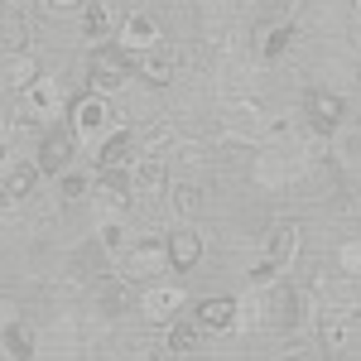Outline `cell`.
Segmentation results:
<instances>
[{"label": "cell", "instance_id": "obj_1", "mask_svg": "<svg viewBox=\"0 0 361 361\" xmlns=\"http://www.w3.org/2000/svg\"><path fill=\"white\" fill-rule=\"evenodd\" d=\"M135 63L140 58L126 54L121 44H116V49H97L92 63H87V82H92V92H102V97H116V92L126 87V73H130Z\"/></svg>", "mask_w": 361, "mask_h": 361}, {"label": "cell", "instance_id": "obj_2", "mask_svg": "<svg viewBox=\"0 0 361 361\" xmlns=\"http://www.w3.org/2000/svg\"><path fill=\"white\" fill-rule=\"evenodd\" d=\"M183 304H188V289L173 284V279H149L145 294H140V313H145L149 323H173V318L183 313Z\"/></svg>", "mask_w": 361, "mask_h": 361}, {"label": "cell", "instance_id": "obj_3", "mask_svg": "<svg viewBox=\"0 0 361 361\" xmlns=\"http://www.w3.org/2000/svg\"><path fill=\"white\" fill-rule=\"evenodd\" d=\"M164 265H173L169 260V241H135V246L121 250V275L126 279H159L164 275Z\"/></svg>", "mask_w": 361, "mask_h": 361}, {"label": "cell", "instance_id": "obj_4", "mask_svg": "<svg viewBox=\"0 0 361 361\" xmlns=\"http://www.w3.org/2000/svg\"><path fill=\"white\" fill-rule=\"evenodd\" d=\"M121 25H126V5L121 0H92V5H82V39L87 44L116 39Z\"/></svg>", "mask_w": 361, "mask_h": 361}, {"label": "cell", "instance_id": "obj_5", "mask_svg": "<svg viewBox=\"0 0 361 361\" xmlns=\"http://www.w3.org/2000/svg\"><path fill=\"white\" fill-rule=\"evenodd\" d=\"M289 178H299V159H294V149L270 145V149L255 154V183H260V188H284Z\"/></svg>", "mask_w": 361, "mask_h": 361}, {"label": "cell", "instance_id": "obj_6", "mask_svg": "<svg viewBox=\"0 0 361 361\" xmlns=\"http://www.w3.org/2000/svg\"><path fill=\"white\" fill-rule=\"evenodd\" d=\"M20 106H25V116L44 121V126L58 121V116H63V82H58V78H39L29 92H20Z\"/></svg>", "mask_w": 361, "mask_h": 361}, {"label": "cell", "instance_id": "obj_7", "mask_svg": "<svg viewBox=\"0 0 361 361\" xmlns=\"http://www.w3.org/2000/svg\"><path fill=\"white\" fill-rule=\"evenodd\" d=\"M342 97H333V92H308L304 97V121H308V130L313 135H337V126H342Z\"/></svg>", "mask_w": 361, "mask_h": 361}, {"label": "cell", "instance_id": "obj_8", "mask_svg": "<svg viewBox=\"0 0 361 361\" xmlns=\"http://www.w3.org/2000/svg\"><path fill=\"white\" fill-rule=\"evenodd\" d=\"M73 154H78V130H49V135H39V164L44 173H68L73 169Z\"/></svg>", "mask_w": 361, "mask_h": 361}, {"label": "cell", "instance_id": "obj_9", "mask_svg": "<svg viewBox=\"0 0 361 361\" xmlns=\"http://www.w3.org/2000/svg\"><path fill=\"white\" fill-rule=\"evenodd\" d=\"M106 121H111L106 97H102V92H92V97L78 102V111H73V130H78V140H106V135H111V130H106Z\"/></svg>", "mask_w": 361, "mask_h": 361}, {"label": "cell", "instance_id": "obj_10", "mask_svg": "<svg viewBox=\"0 0 361 361\" xmlns=\"http://www.w3.org/2000/svg\"><path fill=\"white\" fill-rule=\"evenodd\" d=\"M197 323L207 328V333H241V299H202L197 304Z\"/></svg>", "mask_w": 361, "mask_h": 361}, {"label": "cell", "instance_id": "obj_11", "mask_svg": "<svg viewBox=\"0 0 361 361\" xmlns=\"http://www.w3.org/2000/svg\"><path fill=\"white\" fill-rule=\"evenodd\" d=\"M116 44L126 49V54H149L154 44H159V20L154 15H126V25H121V34H116Z\"/></svg>", "mask_w": 361, "mask_h": 361}, {"label": "cell", "instance_id": "obj_12", "mask_svg": "<svg viewBox=\"0 0 361 361\" xmlns=\"http://www.w3.org/2000/svg\"><path fill=\"white\" fill-rule=\"evenodd\" d=\"M299 246H304L299 222H275V226H270V241H265V260L279 265V270H289V265H294V255H299Z\"/></svg>", "mask_w": 361, "mask_h": 361}, {"label": "cell", "instance_id": "obj_13", "mask_svg": "<svg viewBox=\"0 0 361 361\" xmlns=\"http://www.w3.org/2000/svg\"><path fill=\"white\" fill-rule=\"evenodd\" d=\"M260 126H265V116H260L255 102H226V116H222L226 140H255Z\"/></svg>", "mask_w": 361, "mask_h": 361}, {"label": "cell", "instance_id": "obj_14", "mask_svg": "<svg viewBox=\"0 0 361 361\" xmlns=\"http://www.w3.org/2000/svg\"><path fill=\"white\" fill-rule=\"evenodd\" d=\"M39 178H44V164L39 159H10L5 164V202H25Z\"/></svg>", "mask_w": 361, "mask_h": 361}, {"label": "cell", "instance_id": "obj_15", "mask_svg": "<svg viewBox=\"0 0 361 361\" xmlns=\"http://www.w3.org/2000/svg\"><path fill=\"white\" fill-rule=\"evenodd\" d=\"M169 260H173V270H193L197 260H202V231L197 226H173L169 231Z\"/></svg>", "mask_w": 361, "mask_h": 361}, {"label": "cell", "instance_id": "obj_16", "mask_svg": "<svg viewBox=\"0 0 361 361\" xmlns=\"http://www.w3.org/2000/svg\"><path fill=\"white\" fill-rule=\"evenodd\" d=\"M135 68H140V78H145L149 87H169L173 78H178V54H173V49H159V44H154L149 54H140Z\"/></svg>", "mask_w": 361, "mask_h": 361}, {"label": "cell", "instance_id": "obj_17", "mask_svg": "<svg viewBox=\"0 0 361 361\" xmlns=\"http://www.w3.org/2000/svg\"><path fill=\"white\" fill-rule=\"evenodd\" d=\"M135 164V135L130 130H111L97 145V169H130Z\"/></svg>", "mask_w": 361, "mask_h": 361}, {"label": "cell", "instance_id": "obj_18", "mask_svg": "<svg viewBox=\"0 0 361 361\" xmlns=\"http://www.w3.org/2000/svg\"><path fill=\"white\" fill-rule=\"evenodd\" d=\"M130 188H135V197H145V202H154V197L164 193V164L154 159V154H145L135 169H130Z\"/></svg>", "mask_w": 361, "mask_h": 361}, {"label": "cell", "instance_id": "obj_19", "mask_svg": "<svg viewBox=\"0 0 361 361\" xmlns=\"http://www.w3.org/2000/svg\"><path fill=\"white\" fill-rule=\"evenodd\" d=\"M39 78H44V73H39V63H34V54H29V49H25V54H5V87H10L15 97H20V92H29Z\"/></svg>", "mask_w": 361, "mask_h": 361}, {"label": "cell", "instance_id": "obj_20", "mask_svg": "<svg viewBox=\"0 0 361 361\" xmlns=\"http://www.w3.org/2000/svg\"><path fill=\"white\" fill-rule=\"evenodd\" d=\"M169 202H173V212L188 222V217H197V212L207 207V188H202L197 178H178V183L169 188Z\"/></svg>", "mask_w": 361, "mask_h": 361}, {"label": "cell", "instance_id": "obj_21", "mask_svg": "<svg viewBox=\"0 0 361 361\" xmlns=\"http://www.w3.org/2000/svg\"><path fill=\"white\" fill-rule=\"evenodd\" d=\"M92 304L102 308L106 318H116V313H126V308L140 304V299H130V289H126L121 279H97V284H92Z\"/></svg>", "mask_w": 361, "mask_h": 361}, {"label": "cell", "instance_id": "obj_22", "mask_svg": "<svg viewBox=\"0 0 361 361\" xmlns=\"http://www.w3.org/2000/svg\"><path fill=\"white\" fill-rule=\"evenodd\" d=\"M202 323L197 318H173L169 323V337H164V352H173V357H183V352H197V342H202Z\"/></svg>", "mask_w": 361, "mask_h": 361}, {"label": "cell", "instance_id": "obj_23", "mask_svg": "<svg viewBox=\"0 0 361 361\" xmlns=\"http://www.w3.org/2000/svg\"><path fill=\"white\" fill-rule=\"evenodd\" d=\"M29 34H34L29 15L20 10V5H10V15H5V29H0V44H5V54H25V49H29Z\"/></svg>", "mask_w": 361, "mask_h": 361}, {"label": "cell", "instance_id": "obj_24", "mask_svg": "<svg viewBox=\"0 0 361 361\" xmlns=\"http://www.w3.org/2000/svg\"><path fill=\"white\" fill-rule=\"evenodd\" d=\"M0 357H5V361L34 357V337H29V328H20V318H5V333H0Z\"/></svg>", "mask_w": 361, "mask_h": 361}, {"label": "cell", "instance_id": "obj_25", "mask_svg": "<svg viewBox=\"0 0 361 361\" xmlns=\"http://www.w3.org/2000/svg\"><path fill=\"white\" fill-rule=\"evenodd\" d=\"M294 39H299V25H275L265 39H260V58H265V63H279V58L289 54Z\"/></svg>", "mask_w": 361, "mask_h": 361}, {"label": "cell", "instance_id": "obj_26", "mask_svg": "<svg viewBox=\"0 0 361 361\" xmlns=\"http://www.w3.org/2000/svg\"><path fill=\"white\" fill-rule=\"evenodd\" d=\"M126 236H130V231H126V217H121V212L102 217V226H97V246L106 250V255H121V250H126Z\"/></svg>", "mask_w": 361, "mask_h": 361}, {"label": "cell", "instance_id": "obj_27", "mask_svg": "<svg viewBox=\"0 0 361 361\" xmlns=\"http://www.w3.org/2000/svg\"><path fill=\"white\" fill-rule=\"evenodd\" d=\"M92 188H97V178H92V173H82V169L58 173V193H63V202H78V197H87Z\"/></svg>", "mask_w": 361, "mask_h": 361}, {"label": "cell", "instance_id": "obj_28", "mask_svg": "<svg viewBox=\"0 0 361 361\" xmlns=\"http://www.w3.org/2000/svg\"><path fill=\"white\" fill-rule=\"evenodd\" d=\"M333 265H337V275H361V241H337Z\"/></svg>", "mask_w": 361, "mask_h": 361}, {"label": "cell", "instance_id": "obj_29", "mask_svg": "<svg viewBox=\"0 0 361 361\" xmlns=\"http://www.w3.org/2000/svg\"><path fill=\"white\" fill-rule=\"evenodd\" d=\"M337 159H342L347 169H357V164H361V130H352V135L337 140Z\"/></svg>", "mask_w": 361, "mask_h": 361}, {"label": "cell", "instance_id": "obj_30", "mask_svg": "<svg viewBox=\"0 0 361 361\" xmlns=\"http://www.w3.org/2000/svg\"><path fill=\"white\" fill-rule=\"evenodd\" d=\"M169 140H173V126H154V130L145 135V154H159Z\"/></svg>", "mask_w": 361, "mask_h": 361}, {"label": "cell", "instance_id": "obj_31", "mask_svg": "<svg viewBox=\"0 0 361 361\" xmlns=\"http://www.w3.org/2000/svg\"><path fill=\"white\" fill-rule=\"evenodd\" d=\"M279 352H284V357H313V352H323V347H313L308 337H294V342H284Z\"/></svg>", "mask_w": 361, "mask_h": 361}, {"label": "cell", "instance_id": "obj_32", "mask_svg": "<svg viewBox=\"0 0 361 361\" xmlns=\"http://www.w3.org/2000/svg\"><path fill=\"white\" fill-rule=\"evenodd\" d=\"M78 5H82V0H44L49 15H68V10H78Z\"/></svg>", "mask_w": 361, "mask_h": 361}, {"label": "cell", "instance_id": "obj_33", "mask_svg": "<svg viewBox=\"0 0 361 361\" xmlns=\"http://www.w3.org/2000/svg\"><path fill=\"white\" fill-rule=\"evenodd\" d=\"M352 39H357V49H361V10H357V25H352Z\"/></svg>", "mask_w": 361, "mask_h": 361}, {"label": "cell", "instance_id": "obj_34", "mask_svg": "<svg viewBox=\"0 0 361 361\" xmlns=\"http://www.w3.org/2000/svg\"><path fill=\"white\" fill-rule=\"evenodd\" d=\"M236 5H246V0H236Z\"/></svg>", "mask_w": 361, "mask_h": 361}, {"label": "cell", "instance_id": "obj_35", "mask_svg": "<svg viewBox=\"0 0 361 361\" xmlns=\"http://www.w3.org/2000/svg\"><path fill=\"white\" fill-rule=\"evenodd\" d=\"M357 130H361V121H357Z\"/></svg>", "mask_w": 361, "mask_h": 361}]
</instances>
